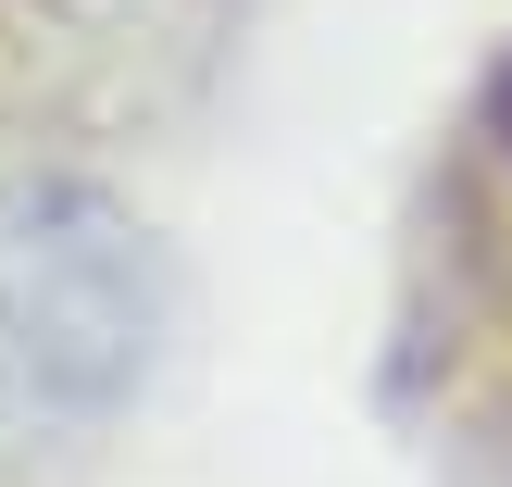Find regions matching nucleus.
Returning <instances> with one entry per match:
<instances>
[{
  "label": "nucleus",
  "instance_id": "nucleus-1",
  "mask_svg": "<svg viewBox=\"0 0 512 487\" xmlns=\"http://www.w3.org/2000/svg\"><path fill=\"white\" fill-rule=\"evenodd\" d=\"M163 325V263L125 238V213L38 188L0 213V375L50 400H125Z\"/></svg>",
  "mask_w": 512,
  "mask_h": 487
}]
</instances>
